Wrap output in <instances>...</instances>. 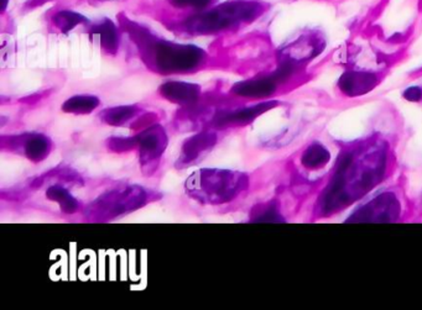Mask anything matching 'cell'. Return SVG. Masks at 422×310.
I'll return each mask as SVG.
<instances>
[{
	"label": "cell",
	"instance_id": "1",
	"mask_svg": "<svg viewBox=\"0 0 422 310\" xmlns=\"http://www.w3.org/2000/svg\"><path fill=\"white\" fill-rule=\"evenodd\" d=\"M385 167L387 152L382 145L363 152H344L322 198V210L334 213L363 197L380 183Z\"/></svg>",
	"mask_w": 422,
	"mask_h": 310
},
{
	"label": "cell",
	"instance_id": "2",
	"mask_svg": "<svg viewBox=\"0 0 422 310\" xmlns=\"http://www.w3.org/2000/svg\"><path fill=\"white\" fill-rule=\"evenodd\" d=\"M147 62L161 74H183L200 67L206 59V52L195 45H182L156 39L145 30L135 26L132 30Z\"/></svg>",
	"mask_w": 422,
	"mask_h": 310
},
{
	"label": "cell",
	"instance_id": "3",
	"mask_svg": "<svg viewBox=\"0 0 422 310\" xmlns=\"http://www.w3.org/2000/svg\"><path fill=\"white\" fill-rule=\"evenodd\" d=\"M246 176L227 170H201L186 180L187 193L202 203L219 204L229 202L246 189Z\"/></svg>",
	"mask_w": 422,
	"mask_h": 310
},
{
	"label": "cell",
	"instance_id": "4",
	"mask_svg": "<svg viewBox=\"0 0 422 310\" xmlns=\"http://www.w3.org/2000/svg\"><path fill=\"white\" fill-rule=\"evenodd\" d=\"M263 10V5L258 1L238 0L192 16L187 20L186 26L195 34H213L241 23H251Z\"/></svg>",
	"mask_w": 422,
	"mask_h": 310
},
{
	"label": "cell",
	"instance_id": "5",
	"mask_svg": "<svg viewBox=\"0 0 422 310\" xmlns=\"http://www.w3.org/2000/svg\"><path fill=\"white\" fill-rule=\"evenodd\" d=\"M400 204L392 193H384L357 210L347 223H392L399 218Z\"/></svg>",
	"mask_w": 422,
	"mask_h": 310
},
{
	"label": "cell",
	"instance_id": "6",
	"mask_svg": "<svg viewBox=\"0 0 422 310\" xmlns=\"http://www.w3.org/2000/svg\"><path fill=\"white\" fill-rule=\"evenodd\" d=\"M324 40L316 33L300 36L299 39L283 50V61L299 66L301 63L314 59L324 50Z\"/></svg>",
	"mask_w": 422,
	"mask_h": 310
},
{
	"label": "cell",
	"instance_id": "7",
	"mask_svg": "<svg viewBox=\"0 0 422 310\" xmlns=\"http://www.w3.org/2000/svg\"><path fill=\"white\" fill-rule=\"evenodd\" d=\"M379 79L374 73L349 71L341 76L338 87L348 97H359L372 92L378 86Z\"/></svg>",
	"mask_w": 422,
	"mask_h": 310
},
{
	"label": "cell",
	"instance_id": "8",
	"mask_svg": "<svg viewBox=\"0 0 422 310\" xmlns=\"http://www.w3.org/2000/svg\"><path fill=\"white\" fill-rule=\"evenodd\" d=\"M280 84L273 73L268 77L256 78L246 82L236 83L232 89V92L246 98H264L275 92L276 88Z\"/></svg>",
	"mask_w": 422,
	"mask_h": 310
},
{
	"label": "cell",
	"instance_id": "9",
	"mask_svg": "<svg viewBox=\"0 0 422 310\" xmlns=\"http://www.w3.org/2000/svg\"><path fill=\"white\" fill-rule=\"evenodd\" d=\"M162 96L173 103L190 104L196 102L200 96V87L185 82H167L160 88Z\"/></svg>",
	"mask_w": 422,
	"mask_h": 310
},
{
	"label": "cell",
	"instance_id": "10",
	"mask_svg": "<svg viewBox=\"0 0 422 310\" xmlns=\"http://www.w3.org/2000/svg\"><path fill=\"white\" fill-rule=\"evenodd\" d=\"M139 146H140L142 160L144 159H147V161L152 160L160 155V152L165 146V136L159 127H155L140 136Z\"/></svg>",
	"mask_w": 422,
	"mask_h": 310
},
{
	"label": "cell",
	"instance_id": "11",
	"mask_svg": "<svg viewBox=\"0 0 422 310\" xmlns=\"http://www.w3.org/2000/svg\"><path fill=\"white\" fill-rule=\"evenodd\" d=\"M91 34L98 39L101 46L107 50L108 52H113L114 54L118 49V29L110 20L106 19L102 23L94 25Z\"/></svg>",
	"mask_w": 422,
	"mask_h": 310
},
{
	"label": "cell",
	"instance_id": "12",
	"mask_svg": "<svg viewBox=\"0 0 422 310\" xmlns=\"http://www.w3.org/2000/svg\"><path fill=\"white\" fill-rule=\"evenodd\" d=\"M276 102L261 103V104L254 105V107L244 108V109L236 110V112L231 113L228 115L219 117L218 122H219V124H228V122H234V124L241 122L243 124V122H251L256 117H259L263 113L270 110L271 108H274Z\"/></svg>",
	"mask_w": 422,
	"mask_h": 310
},
{
	"label": "cell",
	"instance_id": "13",
	"mask_svg": "<svg viewBox=\"0 0 422 310\" xmlns=\"http://www.w3.org/2000/svg\"><path fill=\"white\" fill-rule=\"evenodd\" d=\"M329 150L319 142H314L304 151L301 162L307 170H319L329 163Z\"/></svg>",
	"mask_w": 422,
	"mask_h": 310
},
{
	"label": "cell",
	"instance_id": "14",
	"mask_svg": "<svg viewBox=\"0 0 422 310\" xmlns=\"http://www.w3.org/2000/svg\"><path fill=\"white\" fill-rule=\"evenodd\" d=\"M215 141H216V137L212 134H201V135L192 137L191 140L187 141L186 145L183 147L182 159L186 163H188V161L196 159L197 156L207 150L210 146L213 145Z\"/></svg>",
	"mask_w": 422,
	"mask_h": 310
},
{
	"label": "cell",
	"instance_id": "15",
	"mask_svg": "<svg viewBox=\"0 0 422 310\" xmlns=\"http://www.w3.org/2000/svg\"><path fill=\"white\" fill-rule=\"evenodd\" d=\"M49 140L42 135H31L25 141V154L30 160L41 161L49 154Z\"/></svg>",
	"mask_w": 422,
	"mask_h": 310
},
{
	"label": "cell",
	"instance_id": "16",
	"mask_svg": "<svg viewBox=\"0 0 422 310\" xmlns=\"http://www.w3.org/2000/svg\"><path fill=\"white\" fill-rule=\"evenodd\" d=\"M99 101L97 98L89 96H77L71 98L64 104V110L74 114H87L98 107Z\"/></svg>",
	"mask_w": 422,
	"mask_h": 310
},
{
	"label": "cell",
	"instance_id": "17",
	"mask_svg": "<svg viewBox=\"0 0 422 310\" xmlns=\"http://www.w3.org/2000/svg\"><path fill=\"white\" fill-rule=\"evenodd\" d=\"M87 19L84 18V15L74 13V11H69V10H62L59 11L57 14L54 16V24L59 28L64 34H67L69 31L74 29L77 25L84 24Z\"/></svg>",
	"mask_w": 422,
	"mask_h": 310
},
{
	"label": "cell",
	"instance_id": "18",
	"mask_svg": "<svg viewBox=\"0 0 422 310\" xmlns=\"http://www.w3.org/2000/svg\"><path fill=\"white\" fill-rule=\"evenodd\" d=\"M47 197L52 199L55 202L61 204V207L66 212H74V209L77 208V203L71 194L66 190V189L61 188V187H52L49 189L47 192Z\"/></svg>",
	"mask_w": 422,
	"mask_h": 310
},
{
	"label": "cell",
	"instance_id": "19",
	"mask_svg": "<svg viewBox=\"0 0 422 310\" xmlns=\"http://www.w3.org/2000/svg\"><path fill=\"white\" fill-rule=\"evenodd\" d=\"M133 114L132 108H117L110 112H107L106 122H108V124H113V125H119V124H123Z\"/></svg>",
	"mask_w": 422,
	"mask_h": 310
},
{
	"label": "cell",
	"instance_id": "20",
	"mask_svg": "<svg viewBox=\"0 0 422 310\" xmlns=\"http://www.w3.org/2000/svg\"><path fill=\"white\" fill-rule=\"evenodd\" d=\"M172 5L181 9H206L208 5L211 4L212 0H170Z\"/></svg>",
	"mask_w": 422,
	"mask_h": 310
},
{
	"label": "cell",
	"instance_id": "21",
	"mask_svg": "<svg viewBox=\"0 0 422 310\" xmlns=\"http://www.w3.org/2000/svg\"><path fill=\"white\" fill-rule=\"evenodd\" d=\"M284 219L281 218L275 209L270 208L266 210V213L261 214V217L256 218V223H281Z\"/></svg>",
	"mask_w": 422,
	"mask_h": 310
},
{
	"label": "cell",
	"instance_id": "22",
	"mask_svg": "<svg viewBox=\"0 0 422 310\" xmlns=\"http://www.w3.org/2000/svg\"><path fill=\"white\" fill-rule=\"evenodd\" d=\"M403 96L409 102H420L422 98V89L418 87H410L404 92Z\"/></svg>",
	"mask_w": 422,
	"mask_h": 310
},
{
	"label": "cell",
	"instance_id": "23",
	"mask_svg": "<svg viewBox=\"0 0 422 310\" xmlns=\"http://www.w3.org/2000/svg\"><path fill=\"white\" fill-rule=\"evenodd\" d=\"M3 6H6V0H3Z\"/></svg>",
	"mask_w": 422,
	"mask_h": 310
}]
</instances>
